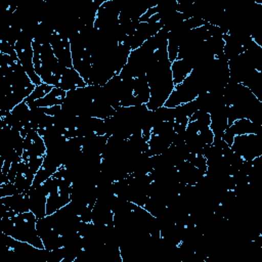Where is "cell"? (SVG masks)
<instances>
[{"mask_svg":"<svg viewBox=\"0 0 262 262\" xmlns=\"http://www.w3.org/2000/svg\"><path fill=\"white\" fill-rule=\"evenodd\" d=\"M37 217L31 211L1 217V231L17 241L26 242L38 249H44L37 231Z\"/></svg>","mask_w":262,"mask_h":262,"instance_id":"obj_2","label":"cell"},{"mask_svg":"<svg viewBox=\"0 0 262 262\" xmlns=\"http://www.w3.org/2000/svg\"><path fill=\"white\" fill-rule=\"evenodd\" d=\"M87 84L84 81V79L79 75V73L74 68H66L61 73L57 85L55 87H58L64 91H70L76 88L84 87Z\"/></svg>","mask_w":262,"mask_h":262,"instance_id":"obj_10","label":"cell"},{"mask_svg":"<svg viewBox=\"0 0 262 262\" xmlns=\"http://www.w3.org/2000/svg\"><path fill=\"white\" fill-rule=\"evenodd\" d=\"M47 193L48 190L45 182L36 187H31V189L28 192L30 211L35 214L37 219L46 216Z\"/></svg>","mask_w":262,"mask_h":262,"instance_id":"obj_9","label":"cell"},{"mask_svg":"<svg viewBox=\"0 0 262 262\" xmlns=\"http://www.w3.org/2000/svg\"><path fill=\"white\" fill-rule=\"evenodd\" d=\"M192 70L193 67L186 59L177 58L171 62V72L174 85H178L185 80Z\"/></svg>","mask_w":262,"mask_h":262,"instance_id":"obj_12","label":"cell"},{"mask_svg":"<svg viewBox=\"0 0 262 262\" xmlns=\"http://www.w3.org/2000/svg\"><path fill=\"white\" fill-rule=\"evenodd\" d=\"M49 43L58 61L66 68H73L71 43L69 37L60 32L53 31L49 38Z\"/></svg>","mask_w":262,"mask_h":262,"instance_id":"obj_5","label":"cell"},{"mask_svg":"<svg viewBox=\"0 0 262 262\" xmlns=\"http://www.w3.org/2000/svg\"><path fill=\"white\" fill-rule=\"evenodd\" d=\"M67 95V91L58 88V87H53L52 90L46 94L44 97L37 99L35 101L27 102L31 108L35 107H50L54 105H61L64 101Z\"/></svg>","mask_w":262,"mask_h":262,"instance_id":"obj_11","label":"cell"},{"mask_svg":"<svg viewBox=\"0 0 262 262\" xmlns=\"http://www.w3.org/2000/svg\"><path fill=\"white\" fill-rule=\"evenodd\" d=\"M15 193H18V191L12 182L9 181V182L0 184V198L12 195Z\"/></svg>","mask_w":262,"mask_h":262,"instance_id":"obj_14","label":"cell"},{"mask_svg":"<svg viewBox=\"0 0 262 262\" xmlns=\"http://www.w3.org/2000/svg\"><path fill=\"white\" fill-rule=\"evenodd\" d=\"M47 147L43 137L37 130H30L24 139V152L21 158L26 161L44 158Z\"/></svg>","mask_w":262,"mask_h":262,"instance_id":"obj_6","label":"cell"},{"mask_svg":"<svg viewBox=\"0 0 262 262\" xmlns=\"http://www.w3.org/2000/svg\"><path fill=\"white\" fill-rule=\"evenodd\" d=\"M231 150L244 161H253L262 157L261 134H244L233 137Z\"/></svg>","mask_w":262,"mask_h":262,"instance_id":"obj_4","label":"cell"},{"mask_svg":"<svg viewBox=\"0 0 262 262\" xmlns=\"http://www.w3.org/2000/svg\"><path fill=\"white\" fill-rule=\"evenodd\" d=\"M262 126L254 123L249 119H238L235 120L230 126L227 127L225 130L222 140L227 143L229 146L232 143L233 137L236 135H244V134H261Z\"/></svg>","mask_w":262,"mask_h":262,"instance_id":"obj_7","label":"cell"},{"mask_svg":"<svg viewBox=\"0 0 262 262\" xmlns=\"http://www.w3.org/2000/svg\"><path fill=\"white\" fill-rule=\"evenodd\" d=\"M154 57L145 73L149 87V100L146 107L149 111H156L164 106L175 87L168 54L156 55L154 53Z\"/></svg>","mask_w":262,"mask_h":262,"instance_id":"obj_1","label":"cell"},{"mask_svg":"<svg viewBox=\"0 0 262 262\" xmlns=\"http://www.w3.org/2000/svg\"><path fill=\"white\" fill-rule=\"evenodd\" d=\"M1 217H9L30 211L28 193H15L0 198Z\"/></svg>","mask_w":262,"mask_h":262,"instance_id":"obj_8","label":"cell"},{"mask_svg":"<svg viewBox=\"0 0 262 262\" xmlns=\"http://www.w3.org/2000/svg\"><path fill=\"white\" fill-rule=\"evenodd\" d=\"M54 86H51V85H48V84H45V83H42L41 85H38L35 87L34 91L24 100L26 102H31V101H35L37 99H40L42 97H44L46 94H48L52 88Z\"/></svg>","mask_w":262,"mask_h":262,"instance_id":"obj_13","label":"cell"},{"mask_svg":"<svg viewBox=\"0 0 262 262\" xmlns=\"http://www.w3.org/2000/svg\"><path fill=\"white\" fill-rule=\"evenodd\" d=\"M33 33L30 30L23 29L15 45L14 49L16 51L18 60L21 67L25 69L26 73L32 80V82L38 86L43 82L40 77L36 74L34 68V49H33Z\"/></svg>","mask_w":262,"mask_h":262,"instance_id":"obj_3","label":"cell"}]
</instances>
